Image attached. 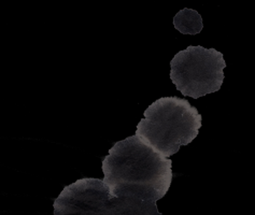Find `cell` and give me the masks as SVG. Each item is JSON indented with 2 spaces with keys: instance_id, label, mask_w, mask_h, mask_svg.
Listing matches in <instances>:
<instances>
[{
  "instance_id": "obj_5",
  "label": "cell",
  "mask_w": 255,
  "mask_h": 215,
  "mask_svg": "<svg viewBox=\"0 0 255 215\" xmlns=\"http://www.w3.org/2000/svg\"><path fill=\"white\" fill-rule=\"evenodd\" d=\"M174 27L183 32L195 35L203 29V23H201V17L196 11L184 9L180 11L174 17Z\"/></svg>"
},
{
  "instance_id": "obj_4",
  "label": "cell",
  "mask_w": 255,
  "mask_h": 215,
  "mask_svg": "<svg viewBox=\"0 0 255 215\" xmlns=\"http://www.w3.org/2000/svg\"><path fill=\"white\" fill-rule=\"evenodd\" d=\"M225 67L221 52L191 45L172 58L170 79L183 96L197 99L221 90Z\"/></svg>"
},
{
  "instance_id": "obj_2",
  "label": "cell",
  "mask_w": 255,
  "mask_h": 215,
  "mask_svg": "<svg viewBox=\"0 0 255 215\" xmlns=\"http://www.w3.org/2000/svg\"><path fill=\"white\" fill-rule=\"evenodd\" d=\"M201 127V115L186 99L163 97L144 111L136 136L156 153L168 158L177 154L181 146L197 138Z\"/></svg>"
},
{
  "instance_id": "obj_1",
  "label": "cell",
  "mask_w": 255,
  "mask_h": 215,
  "mask_svg": "<svg viewBox=\"0 0 255 215\" xmlns=\"http://www.w3.org/2000/svg\"><path fill=\"white\" fill-rule=\"evenodd\" d=\"M103 172L112 196H137L156 203L170 188L172 161L135 134L111 147L103 160Z\"/></svg>"
},
{
  "instance_id": "obj_3",
  "label": "cell",
  "mask_w": 255,
  "mask_h": 215,
  "mask_svg": "<svg viewBox=\"0 0 255 215\" xmlns=\"http://www.w3.org/2000/svg\"><path fill=\"white\" fill-rule=\"evenodd\" d=\"M53 207L54 215H162L154 201L137 196L114 197L103 180L94 178L65 186Z\"/></svg>"
}]
</instances>
